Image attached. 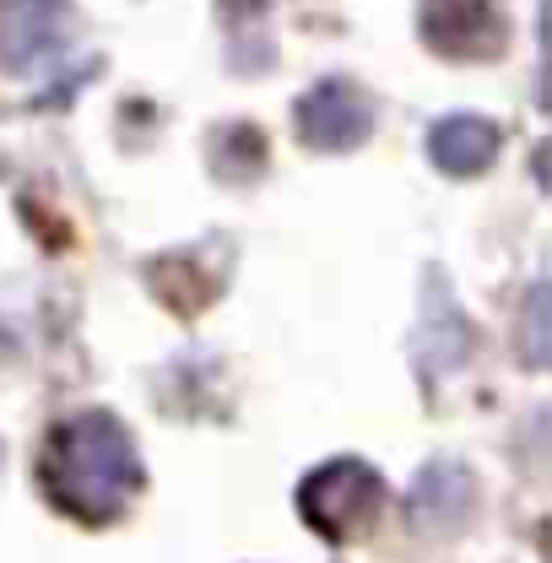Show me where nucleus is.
<instances>
[{
  "mask_svg": "<svg viewBox=\"0 0 552 563\" xmlns=\"http://www.w3.org/2000/svg\"><path fill=\"white\" fill-rule=\"evenodd\" d=\"M38 483L55 509H66L87 526H103L125 515V504L141 488V455L136 439L109 418V412H81L66 418L38 461Z\"/></svg>",
  "mask_w": 552,
  "mask_h": 563,
  "instance_id": "nucleus-1",
  "label": "nucleus"
},
{
  "mask_svg": "<svg viewBox=\"0 0 552 563\" xmlns=\"http://www.w3.org/2000/svg\"><path fill=\"white\" fill-rule=\"evenodd\" d=\"M385 509V483L363 461H325L320 472L303 477L298 488V515L325 537V542H352L363 537Z\"/></svg>",
  "mask_w": 552,
  "mask_h": 563,
  "instance_id": "nucleus-2",
  "label": "nucleus"
},
{
  "mask_svg": "<svg viewBox=\"0 0 552 563\" xmlns=\"http://www.w3.org/2000/svg\"><path fill=\"white\" fill-rule=\"evenodd\" d=\"M81 38L70 0H0V66L11 76H38L66 60Z\"/></svg>",
  "mask_w": 552,
  "mask_h": 563,
  "instance_id": "nucleus-3",
  "label": "nucleus"
},
{
  "mask_svg": "<svg viewBox=\"0 0 552 563\" xmlns=\"http://www.w3.org/2000/svg\"><path fill=\"white\" fill-rule=\"evenodd\" d=\"M368 131H374V103L363 87H352L342 76L298 98V136L320 152H352L368 141Z\"/></svg>",
  "mask_w": 552,
  "mask_h": 563,
  "instance_id": "nucleus-4",
  "label": "nucleus"
},
{
  "mask_svg": "<svg viewBox=\"0 0 552 563\" xmlns=\"http://www.w3.org/2000/svg\"><path fill=\"white\" fill-rule=\"evenodd\" d=\"M422 38L439 55L487 60L504 49V16L493 0H428L422 5Z\"/></svg>",
  "mask_w": 552,
  "mask_h": 563,
  "instance_id": "nucleus-5",
  "label": "nucleus"
},
{
  "mask_svg": "<svg viewBox=\"0 0 552 563\" xmlns=\"http://www.w3.org/2000/svg\"><path fill=\"white\" fill-rule=\"evenodd\" d=\"M428 157L444 168V174H483L487 163L498 157V125L483 114H450L428 131Z\"/></svg>",
  "mask_w": 552,
  "mask_h": 563,
  "instance_id": "nucleus-6",
  "label": "nucleus"
},
{
  "mask_svg": "<svg viewBox=\"0 0 552 563\" xmlns=\"http://www.w3.org/2000/svg\"><path fill=\"white\" fill-rule=\"evenodd\" d=\"M466 509H472V477H466L461 466L439 461V466H428V472L417 477V488H412V520L417 526L450 531V526L466 520Z\"/></svg>",
  "mask_w": 552,
  "mask_h": 563,
  "instance_id": "nucleus-7",
  "label": "nucleus"
},
{
  "mask_svg": "<svg viewBox=\"0 0 552 563\" xmlns=\"http://www.w3.org/2000/svg\"><path fill=\"white\" fill-rule=\"evenodd\" d=\"M542 292H548V287L531 292V331H537V336H531V357H537V363H542Z\"/></svg>",
  "mask_w": 552,
  "mask_h": 563,
  "instance_id": "nucleus-8",
  "label": "nucleus"
},
{
  "mask_svg": "<svg viewBox=\"0 0 552 563\" xmlns=\"http://www.w3.org/2000/svg\"><path fill=\"white\" fill-rule=\"evenodd\" d=\"M228 5H261V0H228Z\"/></svg>",
  "mask_w": 552,
  "mask_h": 563,
  "instance_id": "nucleus-9",
  "label": "nucleus"
}]
</instances>
